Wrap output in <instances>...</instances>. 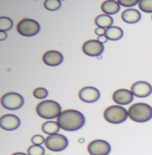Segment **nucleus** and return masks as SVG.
Returning <instances> with one entry per match:
<instances>
[{
    "label": "nucleus",
    "instance_id": "nucleus-1",
    "mask_svg": "<svg viewBox=\"0 0 152 155\" xmlns=\"http://www.w3.org/2000/svg\"><path fill=\"white\" fill-rule=\"evenodd\" d=\"M61 129L66 131H76L84 125L86 118L82 112L75 110H67L61 112L57 119Z\"/></svg>",
    "mask_w": 152,
    "mask_h": 155
},
{
    "label": "nucleus",
    "instance_id": "nucleus-2",
    "mask_svg": "<svg viewBox=\"0 0 152 155\" xmlns=\"http://www.w3.org/2000/svg\"><path fill=\"white\" fill-rule=\"evenodd\" d=\"M128 116L135 122H146L152 118L151 105L144 103H137L132 104L128 110Z\"/></svg>",
    "mask_w": 152,
    "mask_h": 155
},
{
    "label": "nucleus",
    "instance_id": "nucleus-3",
    "mask_svg": "<svg viewBox=\"0 0 152 155\" xmlns=\"http://www.w3.org/2000/svg\"><path fill=\"white\" fill-rule=\"evenodd\" d=\"M36 112L40 117L45 119L58 118L62 112V107L55 101H43L37 104Z\"/></svg>",
    "mask_w": 152,
    "mask_h": 155
},
{
    "label": "nucleus",
    "instance_id": "nucleus-4",
    "mask_svg": "<svg viewBox=\"0 0 152 155\" xmlns=\"http://www.w3.org/2000/svg\"><path fill=\"white\" fill-rule=\"evenodd\" d=\"M104 116L107 122L118 124L126 120L128 117V110H126L121 105H111L104 110Z\"/></svg>",
    "mask_w": 152,
    "mask_h": 155
},
{
    "label": "nucleus",
    "instance_id": "nucleus-5",
    "mask_svg": "<svg viewBox=\"0 0 152 155\" xmlns=\"http://www.w3.org/2000/svg\"><path fill=\"white\" fill-rule=\"evenodd\" d=\"M41 30L40 24L36 20L30 18H24L17 25V31L20 35L25 37H33Z\"/></svg>",
    "mask_w": 152,
    "mask_h": 155
},
{
    "label": "nucleus",
    "instance_id": "nucleus-6",
    "mask_svg": "<svg viewBox=\"0 0 152 155\" xmlns=\"http://www.w3.org/2000/svg\"><path fill=\"white\" fill-rule=\"evenodd\" d=\"M45 145L49 150L54 151V152H60V151L65 150L68 147L69 141L66 136L57 133L54 135H49L46 138Z\"/></svg>",
    "mask_w": 152,
    "mask_h": 155
},
{
    "label": "nucleus",
    "instance_id": "nucleus-7",
    "mask_svg": "<svg viewBox=\"0 0 152 155\" xmlns=\"http://www.w3.org/2000/svg\"><path fill=\"white\" fill-rule=\"evenodd\" d=\"M24 98L17 93H7L1 97V105L6 110H16L23 107Z\"/></svg>",
    "mask_w": 152,
    "mask_h": 155
},
{
    "label": "nucleus",
    "instance_id": "nucleus-8",
    "mask_svg": "<svg viewBox=\"0 0 152 155\" xmlns=\"http://www.w3.org/2000/svg\"><path fill=\"white\" fill-rule=\"evenodd\" d=\"M111 150L109 143L105 140H93L88 145V151L91 155H108Z\"/></svg>",
    "mask_w": 152,
    "mask_h": 155
},
{
    "label": "nucleus",
    "instance_id": "nucleus-9",
    "mask_svg": "<svg viewBox=\"0 0 152 155\" xmlns=\"http://www.w3.org/2000/svg\"><path fill=\"white\" fill-rule=\"evenodd\" d=\"M104 50V44L97 40H89L83 45V52L90 57H100Z\"/></svg>",
    "mask_w": 152,
    "mask_h": 155
},
{
    "label": "nucleus",
    "instance_id": "nucleus-10",
    "mask_svg": "<svg viewBox=\"0 0 152 155\" xmlns=\"http://www.w3.org/2000/svg\"><path fill=\"white\" fill-rule=\"evenodd\" d=\"M131 93L134 97L143 98L149 97L152 93V86L147 82L144 81H140V82H136L132 84L131 87Z\"/></svg>",
    "mask_w": 152,
    "mask_h": 155
},
{
    "label": "nucleus",
    "instance_id": "nucleus-11",
    "mask_svg": "<svg viewBox=\"0 0 152 155\" xmlns=\"http://www.w3.org/2000/svg\"><path fill=\"white\" fill-rule=\"evenodd\" d=\"M20 118L15 114H4L0 118V126L2 129L12 131L20 126Z\"/></svg>",
    "mask_w": 152,
    "mask_h": 155
},
{
    "label": "nucleus",
    "instance_id": "nucleus-12",
    "mask_svg": "<svg viewBox=\"0 0 152 155\" xmlns=\"http://www.w3.org/2000/svg\"><path fill=\"white\" fill-rule=\"evenodd\" d=\"M101 97L100 91L95 89L94 87H83L79 93V97L84 103H95L98 101V98Z\"/></svg>",
    "mask_w": 152,
    "mask_h": 155
},
{
    "label": "nucleus",
    "instance_id": "nucleus-13",
    "mask_svg": "<svg viewBox=\"0 0 152 155\" xmlns=\"http://www.w3.org/2000/svg\"><path fill=\"white\" fill-rule=\"evenodd\" d=\"M133 94L131 91L121 89L115 91L114 94H112V100L114 101L118 105H125L129 104L133 101Z\"/></svg>",
    "mask_w": 152,
    "mask_h": 155
},
{
    "label": "nucleus",
    "instance_id": "nucleus-14",
    "mask_svg": "<svg viewBox=\"0 0 152 155\" xmlns=\"http://www.w3.org/2000/svg\"><path fill=\"white\" fill-rule=\"evenodd\" d=\"M42 59H43V62L46 65L50 66V67L59 66V65H61L64 61L63 55L56 50H50V51L46 52L43 55V58Z\"/></svg>",
    "mask_w": 152,
    "mask_h": 155
},
{
    "label": "nucleus",
    "instance_id": "nucleus-15",
    "mask_svg": "<svg viewBox=\"0 0 152 155\" xmlns=\"http://www.w3.org/2000/svg\"><path fill=\"white\" fill-rule=\"evenodd\" d=\"M121 19L125 23L134 24L137 23L141 19V14L136 9H126L121 14Z\"/></svg>",
    "mask_w": 152,
    "mask_h": 155
},
{
    "label": "nucleus",
    "instance_id": "nucleus-16",
    "mask_svg": "<svg viewBox=\"0 0 152 155\" xmlns=\"http://www.w3.org/2000/svg\"><path fill=\"white\" fill-rule=\"evenodd\" d=\"M101 10L107 15H112L116 14L121 10V4L118 1H104L101 4Z\"/></svg>",
    "mask_w": 152,
    "mask_h": 155
},
{
    "label": "nucleus",
    "instance_id": "nucleus-17",
    "mask_svg": "<svg viewBox=\"0 0 152 155\" xmlns=\"http://www.w3.org/2000/svg\"><path fill=\"white\" fill-rule=\"evenodd\" d=\"M97 28H102V29H108L114 25V18L111 16L107 15V14H101L98 15L94 20Z\"/></svg>",
    "mask_w": 152,
    "mask_h": 155
},
{
    "label": "nucleus",
    "instance_id": "nucleus-18",
    "mask_svg": "<svg viewBox=\"0 0 152 155\" xmlns=\"http://www.w3.org/2000/svg\"><path fill=\"white\" fill-rule=\"evenodd\" d=\"M104 36L107 38V40L117 41L123 37V31H122L121 28L116 27V26H112V27L105 30Z\"/></svg>",
    "mask_w": 152,
    "mask_h": 155
},
{
    "label": "nucleus",
    "instance_id": "nucleus-19",
    "mask_svg": "<svg viewBox=\"0 0 152 155\" xmlns=\"http://www.w3.org/2000/svg\"><path fill=\"white\" fill-rule=\"evenodd\" d=\"M60 129H61V127H60V125L58 124L57 121H46L43 123V125H42L43 132L48 135L57 134Z\"/></svg>",
    "mask_w": 152,
    "mask_h": 155
},
{
    "label": "nucleus",
    "instance_id": "nucleus-20",
    "mask_svg": "<svg viewBox=\"0 0 152 155\" xmlns=\"http://www.w3.org/2000/svg\"><path fill=\"white\" fill-rule=\"evenodd\" d=\"M62 2L60 0H46L44 1V7L49 11H56L61 8Z\"/></svg>",
    "mask_w": 152,
    "mask_h": 155
},
{
    "label": "nucleus",
    "instance_id": "nucleus-21",
    "mask_svg": "<svg viewBox=\"0 0 152 155\" xmlns=\"http://www.w3.org/2000/svg\"><path fill=\"white\" fill-rule=\"evenodd\" d=\"M13 27V21L8 17H1L0 18V31L6 32L8 30H11Z\"/></svg>",
    "mask_w": 152,
    "mask_h": 155
},
{
    "label": "nucleus",
    "instance_id": "nucleus-22",
    "mask_svg": "<svg viewBox=\"0 0 152 155\" xmlns=\"http://www.w3.org/2000/svg\"><path fill=\"white\" fill-rule=\"evenodd\" d=\"M28 155H45V149L42 145H32L28 148Z\"/></svg>",
    "mask_w": 152,
    "mask_h": 155
},
{
    "label": "nucleus",
    "instance_id": "nucleus-23",
    "mask_svg": "<svg viewBox=\"0 0 152 155\" xmlns=\"http://www.w3.org/2000/svg\"><path fill=\"white\" fill-rule=\"evenodd\" d=\"M138 6L143 12L152 13V0H140Z\"/></svg>",
    "mask_w": 152,
    "mask_h": 155
},
{
    "label": "nucleus",
    "instance_id": "nucleus-24",
    "mask_svg": "<svg viewBox=\"0 0 152 155\" xmlns=\"http://www.w3.org/2000/svg\"><path fill=\"white\" fill-rule=\"evenodd\" d=\"M33 94H34V97L36 98H39V100H43V98L48 97L49 93H48L47 90L44 89V87H37L36 90H34Z\"/></svg>",
    "mask_w": 152,
    "mask_h": 155
},
{
    "label": "nucleus",
    "instance_id": "nucleus-25",
    "mask_svg": "<svg viewBox=\"0 0 152 155\" xmlns=\"http://www.w3.org/2000/svg\"><path fill=\"white\" fill-rule=\"evenodd\" d=\"M31 141H32V143L34 144V145H42L43 143H45L46 138H44V136L37 134V135H34L33 137H32Z\"/></svg>",
    "mask_w": 152,
    "mask_h": 155
},
{
    "label": "nucleus",
    "instance_id": "nucleus-26",
    "mask_svg": "<svg viewBox=\"0 0 152 155\" xmlns=\"http://www.w3.org/2000/svg\"><path fill=\"white\" fill-rule=\"evenodd\" d=\"M118 3L121 4V6H124V7H131L136 5L137 3H139L138 0H119Z\"/></svg>",
    "mask_w": 152,
    "mask_h": 155
},
{
    "label": "nucleus",
    "instance_id": "nucleus-27",
    "mask_svg": "<svg viewBox=\"0 0 152 155\" xmlns=\"http://www.w3.org/2000/svg\"><path fill=\"white\" fill-rule=\"evenodd\" d=\"M94 32L97 36H104V35L105 34V29H102V28H97Z\"/></svg>",
    "mask_w": 152,
    "mask_h": 155
},
{
    "label": "nucleus",
    "instance_id": "nucleus-28",
    "mask_svg": "<svg viewBox=\"0 0 152 155\" xmlns=\"http://www.w3.org/2000/svg\"><path fill=\"white\" fill-rule=\"evenodd\" d=\"M97 41H98V42H101V44H104L105 42H107V38L105 37L104 35V36H98V37H97Z\"/></svg>",
    "mask_w": 152,
    "mask_h": 155
},
{
    "label": "nucleus",
    "instance_id": "nucleus-29",
    "mask_svg": "<svg viewBox=\"0 0 152 155\" xmlns=\"http://www.w3.org/2000/svg\"><path fill=\"white\" fill-rule=\"evenodd\" d=\"M6 38H7L6 32H2V31H0V41H4Z\"/></svg>",
    "mask_w": 152,
    "mask_h": 155
},
{
    "label": "nucleus",
    "instance_id": "nucleus-30",
    "mask_svg": "<svg viewBox=\"0 0 152 155\" xmlns=\"http://www.w3.org/2000/svg\"><path fill=\"white\" fill-rule=\"evenodd\" d=\"M12 155H28V154L23 153V152H16V153H13Z\"/></svg>",
    "mask_w": 152,
    "mask_h": 155
},
{
    "label": "nucleus",
    "instance_id": "nucleus-31",
    "mask_svg": "<svg viewBox=\"0 0 152 155\" xmlns=\"http://www.w3.org/2000/svg\"><path fill=\"white\" fill-rule=\"evenodd\" d=\"M151 19H152V17H151Z\"/></svg>",
    "mask_w": 152,
    "mask_h": 155
}]
</instances>
